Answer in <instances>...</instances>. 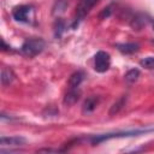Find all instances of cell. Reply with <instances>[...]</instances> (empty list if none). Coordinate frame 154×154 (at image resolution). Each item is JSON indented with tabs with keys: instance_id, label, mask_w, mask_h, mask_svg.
<instances>
[{
	"instance_id": "obj_8",
	"label": "cell",
	"mask_w": 154,
	"mask_h": 154,
	"mask_svg": "<svg viewBox=\"0 0 154 154\" xmlns=\"http://www.w3.org/2000/svg\"><path fill=\"white\" fill-rule=\"evenodd\" d=\"M116 47L118 48V51L123 54H134L140 49L138 43L135 42H128V43H117Z\"/></svg>"
},
{
	"instance_id": "obj_1",
	"label": "cell",
	"mask_w": 154,
	"mask_h": 154,
	"mask_svg": "<svg viewBox=\"0 0 154 154\" xmlns=\"http://www.w3.org/2000/svg\"><path fill=\"white\" fill-rule=\"evenodd\" d=\"M45 48V41L41 38H30L26 40L22 46V52L29 58H32L40 54Z\"/></svg>"
},
{
	"instance_id": "obj_14",
	"label": "cell",
	"mask_w": 154,
	"mask_h": 154,
	"mask_svg": "<svg viewBox=\"0 0 154 154\" xmlns=\"http://www.w3.org/2000/svg\"><path fill=\"white\" fill-rule=\"evenodd\" d=\"M64 29H65V23H64V20L63 19H57V22H55V25H54V31H55V36L57 37H60L61 36V34H63V31H64Z\"/></svg>"
},
{
	"instance_id": "obj_12",
	"label": "cell",
	"mask_w": 154,
	"mask_h": 154,
	"mask_svg": "<svg viewBox=\"0 0 154 154\" xmlns=\"http://www.w3.org/2000/svg\"><path fill=\"white\" fill-rule=\"evenodd\" d=\"M138 77H140V71H138L137 69L129 70V71L125 73V76H124V78H125V81H126L128 83H135V82L138 79Z\"/></svg>"
},
{
	"instance_id": "obj_15",
	"label": "cell",
	"mask_w": 154,
	"mask_h": 154,
	"mask_svg": "<svg viewBox=\"0 0 154 154\" xmlns=\"http://www.w3.org/2000/svg\"><path fill=\"white\" fill-rule=\"evenodd\" d=\"M109 13H111L109 7H107V8H105V10H103V11L100 13V16H99V17L102 19V18H105V17H108V16H109Z\"/></svg>"
},
{
	"instance_id": "obj_7",
	"label": "cell",
	"mask_w": 154,
	"mask_h": 154,
	"mask_svg": "<svg viewBox=\"0 0 154 154\" xmlns=\"http://www.w3.org/2000/svg\"><path fill=\"white\" fill-rule=\"evenodd\" d=\"M99 101H100V99H99V96H95V95H93V96H89L85 101H84V103H83V107H82V112L84 113V114H89V113H91L96 107H97V105H99Z\"/></svg>"
},
{
	"instance_id": "obj_10",
	"label": "cell",
	"mask_w": 154,
	"mask_h": 154,
	"mask_svg": "<svg viewBox=\"0 0 154 154\" xmlns=\"http://www.w3.org/2000/svg\"><path fill=\"white\" fill-rule=\"evenodd\" d=\"M125 102H126V95H123L117 102L113 103V106L111 107L109 109V116H116L117 113H119V111L125 106Z\"/></svg>"
},
{
	"instance_id": "obj_5",
	"label": "cell",
	"mask_w": 154,
	"mask_h": 154,
	"mask_svg": "<svg viewBox=\"0 0 154 154\" xmlns=\"http://www.w3.org/2000/svg\"><path fill=\"white\" fill-rule=\"evenodd\" d=\"M25 143H26V140L22 136H10V137L2 136L0 138V147L1 148H5V147L17 148V147H23Z\"/></svg>"
},
{
	"instance_id": "obj_13",
	"label": "cell",
	"mask_w": 154,
	"mask_h": 154,
	"mask_svg": "<svg viewBox=\"0 0 154 154\" xmlns=\"http://www.w3.org/2000/svg\"><path fill=\"white\" fill-rule=\"evenodd\" d=\"M140 65L147 70H154V57H147L143 58L140 61Z\"/></svg>"
},
{
	"instance_id": "obj_11",
	"label": "cell",
	"mask_w": 154,
	"mask_h": 154,
	"mask_svg": "<svg viewBox=\"0 0 154 154\" xmlns=\"http://www.w3.org/2000/svg\"><path fill=\"white\" fill-rule=\"evenodd\" d=\"M13 78H14L13 72H12L10 69L4 67L2 71H1V83H2L4 85H7V84H10V83L13 81Z\"/></svg>"
},
{
	"instance_id": "obj_3",
	"label": "cell",
	"mask_w": 154,
	"mask_h": 154,
	"mask_svg": "<svg viewBox=\"0 0 154 154\" xmlns=\"http://www.w3.org/2000/svg\"><path fill=\"white\" fill-rule=\"evenodd\" d=\"M97 0H81L77 8H76V17L72 24V28L76 29V26L78 25V23L85 17V14L90 11V8L96 4Z\"/></svg>"
},
{
	"instance_id": "obj_4",
	"label": "cell",
	"mask_w": 154,
	"mask_h": 154,
	"mask_svg": "<svg viewBox=\"0 0 154 154\" xmlns=\"http://www.w3.org/2000/svg\"><path fill=\"white\" fill-rule=\"evenodd\" d=\"M31 12V7L29 5H19L13 8L12 16L17 22L28 23L29 22V14Z\"/></svg>"
},
{
	"instance_id": "obj_2",
	"label": "cell",
	"mask_w": 154,
	"mask_h": 154,
	"mask_svg": "<svg viewBox=\"0 0 154 154\" xmlns=\"http://www.w3.org/2000/svg\"><path fill=\"white\" fill-rule=\"evenodd\" d=\"M111 65V57L107 52L99 51L94 57V69L96 72H106Z\"/></svg>"
},
{
	"instance_id": "obj_9",
	"label": "cell",
	"mask_w": 154,
	"mask_h": 154,
	"mask_svg": "<svg viewBox=\"0 0 154 154\" xmlns=\"http://www.w3.org/2000/svg\"><path fill=\"white\" fill-rule=\"evenodd\" d=\"M84 78V73L82 71L73 72L69 78V88H78Z\"/></svg>"
},
{
	"instance_id": "obj_6",
	"label": "cell",
	"mask_w": 154,
	"mask_h": 154,
	"mask_svg": "<svg viewBox=\"0 0 154 154\" xmlns=\"http://www.w3.org/2000/svg\"><path fill=\"white\" fill-rule=\"evenodd\" d=\"M81 96V90L78 88H70L64 97V105L65 106H72L75 105Z\"/></svg>"
}]
</instances>
